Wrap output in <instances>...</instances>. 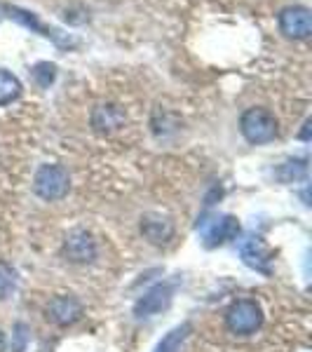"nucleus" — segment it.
Segmentation results:
<instances>
[{"label": "nucleus", "mask_w": 312, "mask_h": 352, "mask_svg": "<svg viewBox=\"0 0 312 352\" xmlns=\"http://www.w3.org/2000/svg\"><path fill=\"white\" fill-rule=\"evenodd\" d=\"M263 308L254 298H240L225 310V327L235 336H252L263 327Z\"/></svg>", "instance_id": "1"}, {"label": "nucleus", "mask_w": 312, "mask_h": 352, "mask_svg": "<svg viewBox=\"0 0 312 352\" xmlns=\"http://www.w3.org/2000/svg\"><path fill=\"white\" fill-rule=\"evenodd\" d=\"M71 176L61 164H43L33 176V192L45 202H59L68 195Z\"/></svg>", "instance_id": "2"}, {"label": "nucleus", "mask_w": 312, "mask_h": 352, "mask_svg": "<svg viewBox=\"0 0 312 352\" xmlns=\"http://www.w3.org/2000/svg\"><path fill=\"white\" fill-rule=\"evenodd\" d=\"M242 136L254 146L270 144L277 136V118L268 109H249L240 118Z\"/></svg>", "instance_id": "3"}, {"label": "nucleus", "mask_w": 312, "mask_h": 352, "mask_svg": "<svg viewBox=\"0 0 312 352\" xmlns=\"http://www.w3.org/2000/svg\"><path fill=\"white\" fill-rule=\"evenodd\" d=\"M64 258L71 261L76 265H87V263H94L96 261V240L92 237V232L85 230V228H73L68 235L64 237Z\"/></svg>", "instance_id": "4"}, {"label": "nucleus", "mask_w": 312, "mask_h": 352, "mask_svg": "<svg viewBox=\"0 0 312 352\" xmlns=\"http://www.w3.org/2000/svg\"><path fill=\"white\" fill-rule=\"evenodd\" d=\"M240 256L242 263L249 265L252 270L260 272V275L270 277L272 275V249L268 247V242L260 235H247L245 240H240Z\"/></svg>", "instance_id": "5"}, {"label": "nucleus", "mask_w": 312, "mask_h": 352, "mask_svg": "<svg viewBox=\"0 0 312 352\" xmlns=\"http://www.w3.org/2000/svg\"><path fill=\"white\" fill-rule=\"evenodd\" d=\"M240 221L230 214H221L212 221H202V244L207 249L223 247L225 242H232L240 237Z\"/></svg>", "instance_id": "6"}, {"label": "nucleus", "mask_w": 312, "mask_h": 352, "mask_svg": "<svg viewBox=\"0 0 312 352\" xmlns=\"http://www.w3.org/2000/svg\"><path fill=\"white\" fill-rule=\"evenodd\" d=\"M174 294H177V285H174V282H160V285L151 287L148 292L134 303V315L139 317V320L160 315V312H164L172 305Z\"/></svg>", "instance_id": "7"}, {"label": "nucleus", "mask_w": 312, "mask_h": 352, "mask_svg": "<svg viewBox=\"0 0 312 352\" xmlns=\"http://www.w3.org/2000/svg\"><path fill=\"white\" fill-rule=\"evenodd\" d=\"M85 315L82 303L76 296H54L45 308V317H47L52 324L56 327H73L76 322H80Z\"/></svg>", "instance_id": "8"}, {"label": "nucleus", "mask_w": 312, "mask_h": 352, "mask_svg": "<svg viewBox=\"0 0 312 352\" xmlns=\"http://www.w3.org/2000/svg\"><path fill=\"white\" fill-rule=\"evenodd\" d=\"M280 28L289 38H308L312 33V16L308 8H287L280 12Z\"/></svg>", "instance_id": "9"}, {"label": "nucleus", "mask_w": 312, "mask_h": 352, "mask_svg": "<svg viewBox=\"0 0 312 352\" xmlns=\"http://www.w3.org/2000/svg\"><path fill=\"white\" fill-rule=\"evenodd\" d=\"M124 120H127L124 111L120 106H113V104L96 106L92 113V127L101 134H111V132H115V129H120Z\"/></svg>", "instance_id": "10"}, {"label": "nucleus", "mask_w": 312, "mask_h": 352, "mask_svg": "<svg viewBox=\"0 0 312 352\" xmlns=\"http://www.w3.org/2000/svg\"><path fill=\"white\" fill-rule=\"evenodd\" d=\"M174 223L169 219H162V217H146L141 219V235L146 237L151 244H167L169 240L174 237Z\"/></svg>", "instance_id": "11"}, {"label": "nucleus", "mask_w": 312, "mask_h": 352, "mask_svg": "<svg viewBox=\"0 0 312 352\" xmlns=\"http://www.w3.org/2000/svg\"><path fill=\"white\" fill-rule=\"evenodd\" d=\"M190 331H192V324H188V322L169 329V331L160 338V343L155 345V350H153V352H181L183 343L190 336Z\"/></svg>", "instance_id": "12"}, {"label": "nucleus", "mask_w": 312, "mask_h": 352, "mask_svg": "<svg viewBox=\"0 0 312 352\" xmlns=\"http://www.w3.org/2000/svg\"><path fill=\"white\" fill-rule=\"evenodd\" d=\"M21 96V82L19 78L12 76L10 71L0 68V106H8Z\"/></svg>", "instance_id": "13"}, {"label": "nucleus", "mask_w": 312, "mask_h": 352, "mask_svg": "<svg viewBox=\"0 0 312 352\" xmlns=\"http://www.w3.org/2000/svg\"><path fill=\"white\" fill-rule=\"evenodd\" d=\"M16 289V270L10 263L0 261V300L10 298Z\"/></svg>", "instance_id": "14"}, {"label": "nucleus", "mask_w": 312, "mask_h": 352, "mask_svg": "<svg viewBox=\"0 0 312 352\" xmlns=\"http://www.w3.org/2000/svg\"><path fill=\"white\" fill-rule=\"evenodd\" d=\"M8 12H10V16L12 19H16L19 24H24V26H28V28H33V31H38V33H43V36H52V33L45 28L41 21L36 19V14H31V12H24V10H19V8H8Z\"/></svg>", "instance_id": "15"}, {"label": "nucleus", "mask_w": 312, "mask_h": 352, "mask_svg": "<svg viewBox=\"0 0 312 352\" xmlns=\"http://www.w3.org/2000/svg\"><path fill=\"white\" fill-rule=\"evenodd\" d=\"M305 174H308V160H291V162H287L280 172L282 181H287V184L305 179Z\"/></svg>", "instance_id": "16"}, {"label": "nucleus", "mask_w": 312, "mask_h": 352, "mask_svg": "<svg viewBox=\"0 0 312 352\" xmlns=\"http://www.w3.org/2000/svg\"><path fill=\"white\" fill-rule=\"evenodd\" d=\"M54 76H56V68L52 64H47V61L33 66V78H36V82L41 87H49L54 82Z\"/></svg>", "instance_id": "17"}, {"label": "nucleus", "mask_w": 312, "mask_h": 352, "mask_svg": "<svg viewBox=\"0 0 312 352\" xmlns=\"http://www.w3.org/2000/svg\"><path fill=\"white\" fill-rule=\"evenodd\" d=\"M14 345H12V352H24L26 350V343H28V327L24 322H19V324L14 327Z\"/></svg>", "instance_id": "18"}, {"label": "nucleus", "mask_w": 312, "mask_h": 352, "mask_svg": "<svg viewBox=\"0 0 312 352\" xmlns=\"http://www.w3.org/2000/svg\"><path fill=\"white\" fill-rule=\"evenodd\" d=\"M300 139H303V141H308V139H310V120H305L303 132H300Z\"/></svg>", "instance_id": "19"}, {"label": "nucleus", "mask_w": 312, "mask_h": 352, "mask_svg": "<svg viewBox=\"0 0 312 352\" xmlns=\"http://www.w3.org/2000/svg\"><path fill=\"white\" fill-rule=\"evenodd\" d=\"M3 350H5V333L0 331V352H3Z\"/></svg>", "instance_id": "20"}]
</instances>
